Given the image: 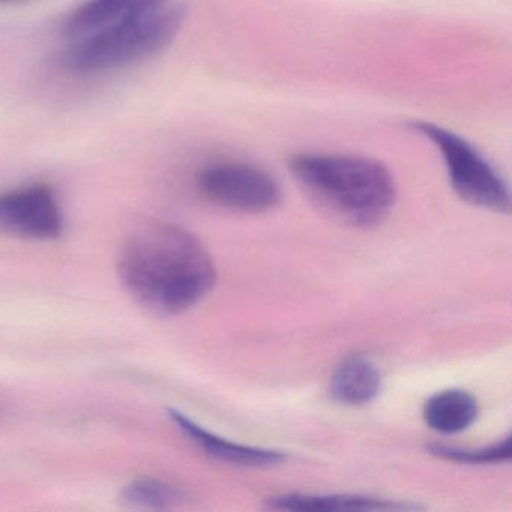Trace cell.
Returning a JSON list of instances; mask_svg holds the SVG:
<instances>
[{
  "label": "cell",
  "mask_w": 512,
  "mask_h": 512,
  "mask_svg": "<svg viewBox=\"0 0 512 512\" xmlns=\"http://www.w3.org/2000/svg\"><path fill=\"white\" fill-rule=\"evenodd\" d=\"M119 277L151 313L176 316L199 304L217 283V268L197 236L176 224H148L121 251Z\"/></svg>",
  "instance_id": "cell-1"
},
{
  "label": "cell",
  "mask_w": 512,
  "mask_h": 512,
  "mask_svg": "<svg viewBox=\"0 0 512 512\" xmlns=\"http://www.w3.org/2000/svg\"><path fill=\"white\" fill-rule=\"evenodd\" d=\"M289 167L323 211L349 226H377L391 214L397 200L394 176L374 158L301 152L290 158Z\"/></svg>",
  "instance_id": "cell-2"
},
{
  "label": "cell",
  "mask_w": 512,
  "mask_h": 512,
  "mask_svg": "<svg viewBox=\"0 0 512 512\" xmlns=\"http://www.w3.org/2000/svg\"><path fill=\"white\" fill-rule=\"evenodd\" d=\"M185 16L184 5L169 2L98 29L65 53V67L74 73L94 74L142 61L172 43Z\"/></svg>",
  "instance_id": "cell-3"
},
{
  "label": "cell",
  "mask_w": 512,
  "mask_h": 512,
  "mask_svg": "<svg viewBox=\"0 0 512 512\" xmlns=\"http://www.w3.org/2000/svg\"><path fill=\"white\" fill-rule=\"evenodd\" d=\"M410 125L440 152L449 182L464 202L500 214L509 212L508 182L476 146L433 122L415 121Z\"/></svg>",
  "instance_id": "cell-4"
},
{
  "label": "cell",
  "mask_w": 512,
  "mask_h": 512,
  "mask_svg": "<svg viewBox=\"0 0 512 512\" xmlns=\"http://www.w3.org/2000/svg\"><path fill=\"white\" fill-rule=\"evenodd\" d=\"M200 193L215 205L232 211L260 214L277 208L281 188L262 167L245 161H217L197 176Z\"/></svg>",
  "instance_id": "cell-5"
},
{
  "label": "cell",
  "mask_w": 512,
  "mask_h": 512,
  "mask_svg": "<svg viewBox=\"0 0 512 512\" xmlns=\"http://www.w3.org/2000/svg\"><path fill=\"white\" fill-rule=\"evenodd\" d=\"M64 217L52 187L28 185L0 193V233L31 241L61 236Z\"/></svg>",
  "instance_id": "cell-6"
},
{
  "label": "cell",
  "mask_w": 512,
  "mask_h": 512,
  "mask_svg": "<svg viewBox=\"0 0 512 512\" xmlns=\"http://www.w3.org/2000/svg\"><path fill=\"white\" fill-rule=\"evenodd\" d=\"M169 416L187 439L215 460L242 467H271L286 461V454L277 449L232 442L206 430L179 410L170 409Z\"/></svg>",
  "instance_id": "cell-7"
},
{
  "label": "cell",
  "mask_w": 512,
  "mask_h": 512,
  "mask_svg": "<svg viewBox=\"0 0 512 512\" xmlns=\"http://www.w3.org/2000/svg\"><path fill=\"white\" fill-rule=\"evenodd\" d=\"M269 509L278 511L302 512H343V511H407L418 509V505L398 502V500L380 499L364 494H317L286 493L269 497L266 500Z\"/></svg>",
  "instance_id": "cell-8"
},
{
  "label": "cell",
  "mask_w": 512,
  "mask_h": 512,
  "mask_svg": "<svg viewBox=\"0 0 512 512\" xmlns=\"http://www.w3.org/2000/svg\"><path fill=\"white\" fill-rule=\"evenodd\" d=\"M383 377L379 365L364 355L349 356L332 374V398L347 406H364L379 397Z\"/></svg>",
  "instance_id": "cell-9"
},
{
  "label": "cell",
  "mask_w": 512,
  "mask_h": 512,
  "mask_svg": "<svg viewBox=\"0 0 512 512\" xmlns=\"http://www.w3.org/2000/svg\"><path fill=\"white\" fill-rule=\"evenodd\" d=\"M422 415L425 424L437 433H463L478 418V401L463 389H446L428 398Z\"/></svg>",
  "instance_id": "cell-10"
},
{
  "label": "cell",
  "mask_w": 512,
  "mask_h": 512,
  "mask_svg": "<svg viewBox=\"0 0 512 512\" xmlns=\"http://www.w3.org/2000/svg\"><path fill=\"white\" fill-rule=\"evenodd\" d=\"M170 0H89L67 22L71 35H88L128 17L169 4Z\"/></svg>",
  "instance_id": "cell-11"
},
{
  "label": "cell",
  "mask_w": 512,
  "mask_h": 512,
  "mask_svg": "<svg viewBox=\"0 0 512 512\" xmlns=\"http://www.w3.org/2000/svg\"><path fill=\"white\" fill-rule=\"evenodd\" d=\"M185 499L184 491L161 479H136L122 490V502L131 508L169 509L181 505Z\"/></svg>",
  "instance_id": "cell-12"
},
{
  "label": "cell",
  "mask_w": 512,
  "mask_h": 512,
  "mask_svg": "<svg viewBox=\"0 0 512 512\" xmlns=\"http://www.w3.org/2000/svg\"><path fill=\"white\" fill-rule=\"evenodd\" d=\"M427 451L434 457L442 458L454 463L470 464V466H485V464L509 463L512 455L511 436L503 437L491 445L481 446V448H461V446L434 445L427 446Z\"/></svg>",
  "instance_id": "cell-13"
}]
</instances>
